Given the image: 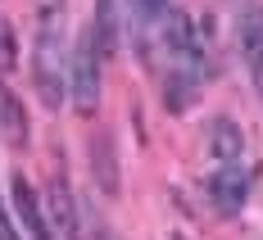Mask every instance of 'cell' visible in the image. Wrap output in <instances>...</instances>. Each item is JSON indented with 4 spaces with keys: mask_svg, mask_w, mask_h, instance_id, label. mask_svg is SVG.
Wrapping results in <instances>:
<instances>
[{
    "mask_svg": "<svg viewBox=\"0 0 263 240\" xmlns=\"http://www.w3.org/2000/svg\"><path fill=\"white\" fill-rule=\"evenodd\" d=\"M209 154H213L218 168L222 163H240V154H245V132H240L232 118H213L209 123Z\"/></svg>",
    "mask_w": 263,
    "mask_h": 240,
    "instance_id": "52a82bcc",
    "label": "cell"
},
{
    "mask_svg": "<svg viewBox=\"0 0 263 240\" xmlns=\"http://www.w3.org/2000/svg\"><path fill=\"white\" fill-rule=\"evenodd\" d=\"M91 32H96V46H100V59L118 50V0H96V18H91Z\"/></svg>",
    "mask_w": 263,
    "mask_h": 240,
    "instance_id": "ba28073f",
    "label": "cell"
},
{
    "mask_svg": "<svg viewBox=\"0 0 263 240\" xmlns=\"http://www.w3.org/2000/svg\"><path fill=\"white\" fill-rule=\"evenodd\" d=\"M0 127H5V136L14 141V145H23L27 141V118H23V105L0 86Z\"/></svg>",
    "mask_w": 263,
    "mask_h": 240,
    "instance_id": "30bf717a",
    "label": "cell"
},
{
    "mask_svg": "<svg viewBox=\"0 0 263 240\" xmlns=\"http://www.w3.org/2000/svg\"><path fill=\"white\" fill-rule=\"evenodd\" d=\"M68 95H73L78 113H96V105H100V46H96L91 23L82 27L73 59H68Z\"/></svg>",
    "mask_w": 263,
    "mask_h": 240,
    "instance_id": "7a4b0ae2",
    "label": "cell"
},
{
    "mask_svg": "<svg viewBox=\"0 0 263 240\" xmlns=\"http://www.w3.org/2000/svg\"><path fill=\"white\" fill-rule=\"evenodd\" d=\"M209 199H213V209H218L222 217H236L240 209H245V199H250V172H245L240 163H222V168H213Z\"/></svg>",
    "mask_w": 263,
    "mask_h": 240,
    "instance_id": "277c9868",
    "label": "cell"
},
{
    "mask_svg": "<svg viewBox=\"0 0 263 240\" xmlns=\"http://www.w3.org/2000/svg\"><path fill=\"white\" fill-rule=\"evenodd\" d=\"M82 240H123V236L109 227L105 217H86V222H82Z\"/></svg>",
    "mask_w": 263,
    "mask_h": 240,
    "instance_id": "7c38bea8",
    "label": "cell"
},
{
    "mask_svg": "<svg viewBox=\"0 0 263 240\" xmlns=\"http://www.w3.org/2000/svg\"><path fill=\"white\" fill-rule=\"evenodd\" d=\"M254 86H259V95H263V68H254Z\"/></svg>",
    "mask_w": 263,
    "mask_h": 240,
    "instance_id": "9a60e30c",
    "label": "cell"
},
{
    "mask_svg": "<svg viewBox=\"0 0 263 240\" xmlns=\"http://www.w3.org/2000/svg\"><path fill=\"white\" fill-rule=\"evenodd\" d=\"M168 240H186V236H168Z\"/></svg>",
    "mask_w": 263,
    "mask_h": 240,
    "instance_id": "2e32d148",
    "label": "cell"
},
{
    "mask_svg": "<svg viewBox=\"0 0 263 240\" xmlns=\"http://www.w3.org/2000/svg\"><path fill=\"white\" fill-rule=\"evenodd\" d=\"M14 213H18V222H23V231L32 240H54L50 236V222H46V209H41V199H36V190L27 186L23 172L14 177Z\"/></svg>",
    "mask_w": 263,
    "mask_h": 240,
    "instance_id": "5b68a950",
    "label": "cell"
},
{
    "mask_svg": "<svg viewBox=\"0 0 263 240\" xmlns=\"http://www.w3.org/2000/svg\"><path fill=\"white\" fill-rule=\"evenodd\" d=\"M236 46L250 64V73L263 68V5H245L236 18Z\"/></svg>",
    "mask_w": 263,
    "mask_h": 240,
    "instance_id": "8992f818",
    "label": "cell"
},
{
    "mask_svg": "<svg viewBox=\"0 0 263 240\" xmlns=\"http://www.w3.org/2000/svg\"><path fill=\"white\" fill-rule=\"evenodd\" d=\"M32 86L46 109H59L68 95V54H64V0H36L32 36Z\"/></svg>",
    "mask_w": 263,
    "mask_h": 240,
    "instance_id": "6da1fadb",
    "label": "cell"
},
{
    "mask_svg": "<svg viewBox=\"0 0 263 240\" xmlns=\"http://www.w3.org/2000/svg\"><path fill=\"white\" fill-rule=\"evenodd\" d=\"M18 64V46H14V27L9 18H0V73H14Z\"/></svg>",
    "mask_w": 263,
    "mask_h": 240,
    "instance_id": "8fae6325",
    "label": "cell"
},
{
    "mask_svg": "<svg viewBox=\"0 0 263 240\" xmlns=\"http://www.w3.org/2000/svg\"><path fill=\"white\" fill-rule=\"evenodd\" d=\"M0 240H18V231H14V217H5V209H0Z\"/></svg>",
    "mask_w": 263,
    "mask_h": 240,
    "instance_id": "5bb4252c",
    "label": "cell"
},
{
    "mask_svg": "<svg viewBox=\"0 0 263 240\" xmlns=\"http://www.w3.org/2000/svg\"><path fill=\"white\" fill-rule=\"evenodd\" d=\"M132 9H136L141 18H150V14H159V9H163V0H132Z\"/></svg>",
    "mask_w": 263,
    "mask_h": 240,
    "instance_id": "4fadbf2b",
    "label": "cell"
},
{
    "mask_svg": "<svg viewBox=\"0 0 263 240\" xmlns=\"http://www.w3.org/2000/svg\"><path fill=\"white\" fill-rule=\"evenodd\" d=\"M91 172H96V182H100L105 195H118V168H114V145H109V136L91 141Z\"/></svg>",
    "mask_w": 263,
    "mask_h": 240,
    "instance_id": "9c48e42d",
    "label": "cell"
},
{
    "mask_svg": "<svg viewBox=\"0 0 263 240\" xmlns=\"http://www.w3.org/2000/svg\"><path fill=\"white\" fill-rule=\"evenodd\" d=\"M46 222H50L54 240H82V213H78V199H73V186H68L64 172L46 190Z\"/></svg>",
    "mask_w": 263,
    "mask_h": 240,
    "instance_id": "3957f363",
    "label": "cell"
}]
</instances>
